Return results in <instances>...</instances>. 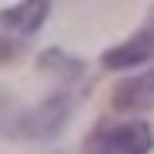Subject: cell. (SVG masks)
<instances>
[{"mask_svg":"<svg viewBox=\"0 0 154 154\" xmlns=\"http://www.w3.org/2000/svg\"><path fill=\"white\" fill-rule=\"evenodd\" d=\"M67 121V97L54 94L47 97L40 107L23 111L10 94L0 91V134L7 137H30V141H47L54 137Z\"/></svg>","mask_w":154,"mask_h":154,"instance_id":"1","label":"cell"},{"mask_svg":"<svg viewBox=\"0 0 154 154\" xmlns=\"http://www.w3.org/2000/svg\"><path fill=\"white\" fill-rule=\"evenodd\" d=\"M154 134L144 121H104L84 141V154H151Z\"/></svg>","mask_w":154,"mask_h":154,"instance_id":"2","label":"cell"},{"mask_svg":"<svg viewBox=\"0 0 154 154\" xmlns=\"http://www.w3.org/2000/svg\"><path fill=\"white\" fill-rule=\"evenodd\" d=\"M144 60H154V27L141 30L137 37H131L127 44L114 47L104 54V67L107 70H121V67H134V64H144Z\"/></svg>","mask_w":154,"mask_h":154,"instance_id":"3","label":"cell"},{"mask_svg":"<svg viewBox=\"0 0 154 154\" xmlns=\"http://www.w3.org/2000/svg\"><path fill=\"white\" fill-rule=\"evenodd\" d=\"M111 104H114L117 111H144V107H151V104H154V70L134 77V81L117 84Z\"/></svg>","mask_w":154,"mask_h":154,"instance_id":"4","label":"cell"},{"mask_svg":"<svg viewBox=\"0 0 154 154\" xmlns=\"http://www.w3.org/2000/svg\"><path fill=\"white\" fill-rule=\"evenodd\" d=\"M47 17V0H23V4H17L14 10H4L0 14V23L17 34H34L40 23Z\"/></svg>","mask_w":154,"mask_h":154,"instance_id":"5","label":"cell"},{"mask_svg":"<svg viewBox=\"0 0 154 154\" xmlns=\"http://www.w3.org/2000/svg\"><path fill=\"white\" fill-rule=\"evenodd\" d=\"M10 54H14V47H10V44H7L4 37H0V64H4V60H7Z\"/></svg>","mask_w":154,"mask_h":154,"instance_id":"6","label":"cell"}]
</instances>
